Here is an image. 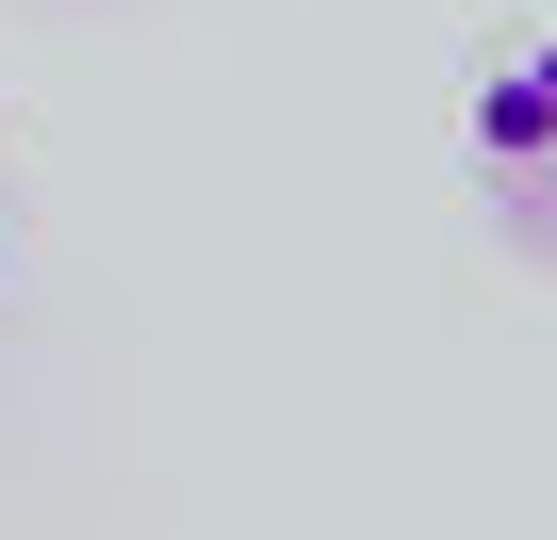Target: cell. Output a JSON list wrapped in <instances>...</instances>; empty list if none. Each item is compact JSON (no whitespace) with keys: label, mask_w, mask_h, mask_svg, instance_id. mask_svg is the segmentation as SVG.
Instances as JSON below:
<instances>
[{"label":"cell","mask_w":557,"mask_h":540,"mask_svg":"<svg viewBox=\"0 0 557 540\" xmlns=\"http://www.w3.org/2000/svg\"><path fill=\"white\" fill-rule=\"evenodd\" d=\"M475 164H492V197L524 213V229H557V34H524V50H492L475 66Z\"/></svg>","instance_id":"6da1fadb"}]
</instances>
